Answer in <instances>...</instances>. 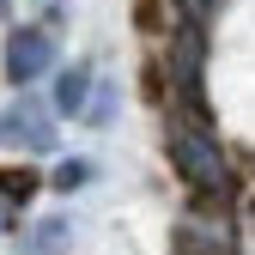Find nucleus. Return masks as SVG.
<instances>
[{
    "instance_id": "obj_1",
    "label": "nucleus",
    "mask_w": 255,
    "mask_h": 255,
    "mask_svg": "<svg viewBox=\"0 0 255 255\" xmlns=\"http://www.w3.org/2000/svg\"><path fill=\"white\" fill-rule=\"evenodd\" d=\"M170 158H176V170L195 182V188H219V182H225V164H219V152L195 134V128H170Z\"/></svg>"
},
{
    "instance_id": "obj_2",
    "label": "nucleus",
    "mask_w": 255,
    "mask_h": 255,
    "mask_svg": "<svg viewBox=\"0 0 255 255\" xmlns=\"http://www.w3.org/2000/svg\"><path fill=\"white\" fill-rule=\"evenodd\" d=\"M49 61H55V37H49V30L30 24V30H12V37H6V79L12 85H30Z\"/></svg>"
},
{
    "instance_id": "obj_3",
    "label": "nucleus",
    "mask_w": 255,
    "mask_h": 255,
    "mask_svg": "<svg viewBox=\"0 0 255 255\" xmlns=\"http://www.w3.org/2000/svg\"><path fill=\"white\" fill-rule=\"evenodd\" d=\"M0 140H30V146H49L55 134H49V122L24 104V110H12V116H0Z\"/></svg>"
},
{
    "instance_id": "obj_4",
    "label": "nucleus",
    "mask_w": 255,
    "mask_h": 255,
    "mask_svg": "<svg viewBox=\"0 0 255 255\" xmlns=\"http://www.w3.org/2000/svg\"><path fill=\"white\" fill-rule=\"evenodd\" d=\"M85 85H91V67H67L61 85H55V104L67 110V116H79V110H85Z\"/></svg>"
},
{
    "instance_id": "obj_5",
    "label": "nucleus",
    "mask_w": 255,
    "mask_h": 255,
    "mask_svg": "<svg viewBox=\"0 0 255 255\" xmlns=\"http://www.w3.org/2000/svg\"><path fill=\"white\" fill-rule=\"evenodd\" d=\"M37 195V170H0V201H30Z\"/></svg>"
},
{
    "instance_id": "obj_6",
    "label": "nucleus",
    "mask_w": 255,
    "mask_h": 255,
    "mask_svg": "<svg viewBox=\"0 0 255 255\" xmlns=\"http://www.w3.org/2000/svg\"><path fill=\"white\" fill-rule=\"evenodd\" d=\"M37 231H43V237L30 243V255H55V249H61V237H67V225H61V219H49V225H37Z\"/></svg>"
},
{
    "instance_id": "obj_7",
    "label": "nucleus",
    "mask_w": 255,
    "mask_h": 255,
    "mask_svg": "<svg viewBox=\"0 0 255 255\" xmlns=\"http://www.w3.org/2000/svg\"><path fill=\"white\" fill-rule=\"evenodd\" d=\"M85 176H91V164H61L55 170V188H79Z\"/></svg>"
},
{
    "instance_id": "obj_8",
    "label": "nucleus",
    "mask_w": 255,
    "mask_h": 255,
    "mask_svg": "<svg viewBox=\"0 0 255 255\" xmlns=\"http://www.w3.org/2000/svg\"><path fill=\"white\" fill-rule=\"evenodd\" d=\"M0 219H6V213H0Z\"/></svg>"
},
{
    "instance_id": "obj_9",
    "label": "nucleus",
    "mask_w": 255,
    "mask_h": 255,
    "mask_svg": "<svg viewBox=\"0 0 255 255\" xmlns=\"http://www.w3.org/2000/svg\"><path fill=\"white\" fill-rule=\"evenodd\" d=\"M195 6H201V0H195Z\"/></svg>"
}]
</instances>
